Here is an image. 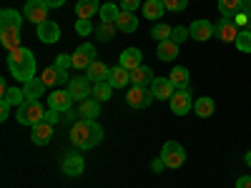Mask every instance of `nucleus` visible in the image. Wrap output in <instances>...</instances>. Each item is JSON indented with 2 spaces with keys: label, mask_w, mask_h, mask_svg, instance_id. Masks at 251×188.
Wrapping results in <instances>:
<instances>
[{
  "label": "nucleus",
  "mask_w": 251,
  "mask_h": 188,
  "mask_svg": "<svg viewBox=\"0 0 251 188\" xmlns=\"http://www.w3.org/2000/svg\"><path fill=\"white\" fill-rule=\"evenodd\" d=\"M8 68H10V73L15 75V80L28 83V80L35 78L38 63H35V55H33L28 48L20 46L18 50H10V55H8Z\"/></svg>",
  "instance_id": "f257e3e1"
},
{
  "label": "nucleus",
  "mask_w": 251,
  "mask_h": 188,
  "mask_svg": "<svg viewBox=\"0 0 251 188\" xmlns=\"http://www.w3.org/2000/svg\"><path fill=\"white\" fill-rule=\"evenodd\" d=\"M103 141V128L96 120H78L71 128V143L80 151H88Z\"/></svg>",
  "instance_id": "f03ea898"
},
{
  "label": "nucleus",
  "mask_w": 251,
  "mask_h": 188,
  "mask_svg": "<svg viewBox=\"0 0 251 188\" xmlns=\"http://www.w3.org/2000/svg\"><path fill=\"white\" fill-rule=\"evenodd\" d=\"M43 116H46V111H43V106H40V100H25L23 106L18 108V123L30 125V128L35 123L43 120Z\"/></svg>",
  "instance_id": "7ed1b4c3"
},
{
  "label": "nucleus",
  "mask_w": 251,
  "mask_h": 188,
  "mask_svg": "<svg viewBox=\"0 0 251 188\" xmlns=\"http://www.w3.org/2000/svg\"><path fill=\"white\" fill-rule=\"evenodd\" d=\"M161 158L166 163V168H181V165L186 163V151H183L181 143L169 141L163 145V151H161Z\"/></svg>",
  "instance_id": "20e7f679"
},
{
  "label": "nucleus",
  "mask_w": 251,
  "mask_h": 188,
  "mask_svg": "<svg viewBox=\"0 0 251 188\" xmlns=\"http://www.w3.org/2000/svg\"><path fill=\"white\" fill-rule=\"evenodd\" d=\"M23 18L30 20L33 25H40L48 20V5L43 3V0H28L25 8H23Z\"/></svg>",
  "instance_id": "39448f33"
},
{
  "label": "nucleus",
  "mask_w": 251,
  "mask_h": 188,
  "mask_svg": "<svg viewBox=\"0 0 251 188\" xmlns=\"http://www.w3.org/2000/svg\"><path fill=\"white\" fill-rule=\"evenodd\" d=\"M151 100H153L151 88H143V86H133L128 93H126V103H128L131 108H149Z\"/></svg>",
  "instance_id": "423d86ee"
},
{
  "label": "nucleus",
  "mask_w": 251,
  "mask_h": 188,
  "mask_svg": "<svg viewBox=\"0 0 251 188\" xmlns=\"http://www.w3.org/2000/svg\"><path fill=\"white\" fill-rule=\"evenodd\" d=\"M171 111H174V116H186L188 111L194 108V98H191V91L188 88H183V91H176L174 95H171Z\"/></svg>",
  "instance_id": "0eeeda50"
},
{
  "label": "nucleus",
  "mask_w": 251,
  "mask_h": 188,
  "mask_svg": "<svg viewBox=\"0 0 251 188\" xmlns=\"http://www.w3.org/2000/svg\"><path fill=\"white\" fill-rule=\"evenodd\" d=\"M71 60H73V68H75V70H88V66L96 60V48H93L91 43H83V46L71 55Z\"/></svg>",
  "instance_id": "6e6552de"
},
{
  "label": "nucleus",
  "mask_w": 251,
  "mask_h": 188,
  "mask_svg": "<svg viewBox=\"0 0 251 188\" xmlns=\"http://www.w3.org/2000/svg\"><path fill=\"white\" fill-rule=\"evenodd\" d=\"M216 35L224 40V43H236V35H239L236 20H231V18H221L219 23H216Z\"/></svg>",
  "instance_id": "1a4fd4ad"
},
{
  "label": "nucleus",
  "mask_w": 251,
  "mask_h": 188,
  "mask_svg": "<svg viewBox=\"0 0 251 188\" xmlns=\"http://www.w3.org/2000/svg\"><path fill=\"white\" fill-rule=\"evenodd\" d=\"M91 91H93V86L88 78H71V83H68V93L73 95V100H86L91 95Z\"/></svg>",
  "instance_id": "9d476101"
},
{
  "label": "nucleus",
  "mask_w": 251,
  "mask_h": 188,
  "mask_svg": "<svg viewBox=\"0 0 251 188\" xmlns=\"http://www.w3.org/2000/svg\"><path fill=\"white\" fill-rule=\"evenodd\" d=\"M188 33H191L194 40L203 43V40H208V38L216 33V28H214V23H208V20H194V23L188 25Z\"/></svg>",
  "instance_id": "9b49d317"
},
{
  "label": "nucleus",
  "mask_w": 251,
  "mask_h": 188,
  "mask_svg": "<svg viewBox=\"0 0 251 188\" xmlns=\"http://www.w3.org/2000/svg\"><path fill=\"white\" fill-rule=\"evenodd\" d=\"M48 106L55 108V111H60V113H68L71 106H73V95L68 91H53L48 95Z\"/></svg>",
  "instance_id": "f8f14e48"
},
{
  "label": "nucleus",
  "mask_w": 251,
  "mask_h": 188,
  "mask_svg": "<svg viewBox=\"0 0 251 188\" xmlns=\"http://www.w3.org/2000/svg\"><path fill=\"white\" fill-rule=\"evenodd\" d=\"M151 93H153V98L171 100V95L176 93V88H174V83H171L169 78H153V83H151Z\"/></svg>",
  "instance_id": "ddd939ff"
},
{
  "label": "nucleus",
  "mask_w": 251,
  "mask_h": 188,
  "mask_svg": "<svg viewBox=\"0 0 251 188\" xmlns=\"http://www.w3.org/2000/svg\"><path fill=\"white\" fill-rule=\"evenodd\" d=\"M50 138H53V125H50V123L40 120V123H35V125H33L30 141H33L35 145H48V143H50Z\"/></svg>",
  "instance_id": "4468645a"
},
{
  "label": "nucleus",
  "mask_w": 251,
  "mask_h": 188,
  "mask_svg": "<svg viewBox=\"0 0 251 188\" xmlns=\"http://www.w3.org/2000/svg\"><path fill=\"white\" fill-rule=\"evenodd\" d=\"M60 168H63V173H66V176H73V178H78V176L83 173V168H86V163H83V158H80V156L71 153V156H66V158H63Z\"/></svg>",
  "instance_id": "2eb2a0df"
},
{
  "label": "nucleus",
  "mask_w": 251,
  "mask_h": 188,
  "mask_svg": "<svg viewBox=\"0 0 251 188\" xmlns=\"http://www.w3.org/2000/svg\"><path fill=\"white\" fill-rule=\"evenodd\" d=\"M40 78H43L46 86H55V83H71L68 70H63V68H58V66H48Z\"/></svg>",
  "instance_id": "dca6fc26"
},
{
  "label": "nucleus",
  "mask_w": 251,
  "mask_h": 188,
  "mask_svg": "<svg viewBox=\"0 0 251 188\" xmlns=\"http://www.w3.org/2000/svg\"><path fill=\"white\" fill-rule=\"evenodd\" d=\"M116 25L121 33H136L138 30V18L131 10H121V15L116 18Z\"/></svg>",
  "instance_id": "f3484780"
},
{
  "label": "nucleus",
  "mask_w": 251,
  "mask_h": 188,
  "mask_svg": "<svg viewBox=\"0 0 251 188\" xmlns=\"http://www.w3.org/2000/svg\"><path fill=\"white\" fill-rule=\"evenodd\" d=\"M78 116H80L83 120H96V116H100V100H96V98H86V100H80Z\"/></svg>",
  "instance_id": "a211bd4d"
},
{
  "label": "nucleus",
  "mask_w": 251,
  "mask_h": 188,
  "mask_svg": "<svg viewBox=\"0 0 251 188\" xmlns=\"http://www.w3.org/2000/svg\"><path fill=\"white\" fill-rule=\"evenodd\" d=\"M96 13H100V3H98V0H78V3H75V15L80 20H91Z\"/></svg>",
  "instance_id": "6ab92c4d"
},
{
  "label": "nucleus",
  "mask_w": 251,
  "mask_h": 188,
  "mask_svg": "<svg viewBox=\"0 0 251 188\" xmlns=\"http://www.w3.org/2000/svg\"><path fill=\"white\" fill-rule=\"evenodd\" d=\"M38 38L43 40V43H55V40H60V28L53 20H46V23L38 25Z\"/></svg>",
  "instance_id": "aec40b11"
},
{
  "label": "nucleus",
  "mask_w": 251,
  "mask_h": 188,
  "mask_svg": "<svg viewBox=\"0 0 251 188\" xmlns=\"http://www.w3.org/2000/svg\"><path fill=\"white\" fill-rule=\"evenodd\" d=\"M88 75V80L91 83H103V80H108V73H111V68L106 66V63H100V60H93L91 66H88V70H86Z\"/></svg>",
  "instance_id": "412c9836"
},
{
  "label": "nucleus",
  "mask_w": 251,
  "mask_h": 188,
  "mask_svg": "<svg viewBox=\"0 0 251 188\" xmlns=\"http://www.w3.org/2000/svg\"><path fill=\"white\" fill-rule=\"evenodd\" d=\"M46 83H43V78H33V80H28V83H23V93H25V100H38L40 95L46 93Z\"/></svg>",
  "instance_id": "4be33fe9"
},
{
  "label": "nucleus",
  "mask_w": 251,
  "mask_h": 188,
  "mask_svg": "<svg viewBox=\"0 0 251 188\" xmlns=\"http://www.w3.org/2000/svg\"><path fill=\"white\" fill-rule=\"evenodd\" d=\"M0 43L8 50H18L20 48V28H0Z\"/></svg>",
  "instance_id": "5701e85b"
},
{
  "label": "nucleus",
  "mask_w": 251,
  "mask_h": 188,
  "mask_svg": "<svg viewBox=\"0 0 251 188\" xmlns=\"http://www.w3.org/2000/svg\"><path fill=\"white\" fill-rule=\"evenodd\" d=\"M131 83L133 86H151L153 83V70L149 68V66H138V68H133L131 70Z\"/></svg>",
  "instance_id": "b1692460"
},
{
  "label": "nucleus",
  "mask_w": 251,
  "mask_h": 188,
  "mask_svg": "<svg viewBox=\"0 0 251 188\" xmlns=\"http://www.w3.org/2000/svg\"><path fill=\"white\" fill-rule=\"evenodd\" d=\"M118 66H123L126 70H133L141 66V50L138 48H126L121 53V60H118Z\"/></svg>",
  "instance_id": "393cba45"
},
{
  "label": "nucleus",
  "mask_w": 251,
  "mask_h": 188,
  "mask_svg": "<svg viewBox=\"0 0 251 188\" xmlns=\"http://www.w3.org/2000/svg\"><path fill=\"white\" fill-rule=\"evenodd\" d=\"M108 83H111L113 88H123V86H128V83H131V70H126L123 66L111 68V73H108Z\"/></svg>",
  "instance_id": "a878e982"
},
{
  "label": "nucleus",
  "mask_w": 251,
  "mask_h": 188,
  "mask_svg": "<svg viewBox=\"0 0 251 188\" xmlns=\"http://www.w3.org/2000/svg\"><path fill=\"white\" fill-rule=\"evenodd\" d=\"M194 111H196L199 118H211L214 111H216V103H214V98L201 95V98H196V103H194Z\"/></svg>",
  "instance_id": "bb28decb"
},
{
  "label": "nucleus",
  "mask_w": 251,
  "mask_h": 188,
  "mask_svg": "<svg viewBox=\"0 0 251 188\" xmlns=\"http://www.w3.org/2000/svg\"><path fill=\"white\" fill-rule=\"evenodd\" d=\"M169 80L174 83V88H176V91H183V88H188V80H191V75H188V68H183V66H176V68L169 73Z\"/></svg>",
  "instance_id": "cd10ccee"
},
{
  "label": "nucleus",
  "mask_w": 251,
  "mask_h": 188,
  "mask_svg": "<svg viewBox=\"0 0 251 188\" xmlns=\"http://www.w3.org/2000/svg\"><path fill=\"white\" fill-rule=\"evenodd\" d=\"M23 25V15L13 8H5L0 13V28H20Z\"/></svg>",
  "instance_id": "c85d7f7f"
},
{
  "label": "nucleus",
  "mask_w": 251,
  "mask_h": 188,
  "mask_svg": "<svg viewBox=\"0 0 251 188\" xmlns=\"http://www.w3.org/2000/svg\"><path fill=\"white\" fill-rule=\"evenodd\" d=\"M163 13H166L163 0H146L143 3V15L149 20H158V18H163Z\"/></svg>",
  "instance_id": "c756f323"
},
{
  "label": "nucleus",
  "mask_w": 251,
  "mask_h": 188,
  "mask_svg": "<svg viewBox=\"0 0 251 188\" xmlns=\"http://www.w3.org/2000/svg\"><path fill=\"white\" fill-rule=\"evenodd\" d=\"M219 10L224 18H234L244 13V0H219Z\"/></svg>",
  "instance_id": "7c9ffc66"
},
{
  "label": "nucleus",
  "mask_w": 251,
  "mask_h": 188,
  "mask_svg": "<svg viewBox=\"0 0 251 188\" xmlns=\"http://www.w3.org/2000/svg\"><path fill=\"white\" fill-rule=\"evenodd\" d=\"M156 55H158L161 60H174V58L178 55V43H174L171 38H169V40H163V43H158Z\"/></svg>",
  "instance_id": "2f4dec72"
},
{
  "label": "nucleus",
  "mask_w": 251,
  "mask_h": 188,
  "mask_svg": "<svg viewBox=\"0 0 251 188\" xmlns=\"http://www.w3.org/2000/svg\"><path fill=\"white\" fill-rule=\"evenodd\" d=\"M3 100L8 103V106L20 108V106L25 103V93H23V88H8V91L3 93Z\"/></svg>",
  "instance_id": "473e14b6"
},
{
  "label": "nucleus",
  "mask_w": 251,
  "mask_h": 188,
  "mask_svg": "<svg viewBox=\"0 0 251 188\" xmlns=\"http://www.w3.org/2000/svg\"><path fill=\"white\" fill-rule=\"evenodd\" d=\"M111 93H113V86L108 80H103V83H93V91H91V95L96 98V100H108L111 98Z\"/></svg>",
  "instance_id": "72a5a7b5"
},
{
  "label": "nucleus",
  "mask_w": 251,
  "mask_h": 188,
  "mask_svg": "<svg viewBox=\"0 0 251 188\" xmlns=\"http://www.w3.org/2000/svg\"><path fill=\"white\" fill-rule=\"evenodd\" d=\"M100 20L103 23H116V18L121 15V10L116 8V3H106V5H100Z\"/></svg>",
  "instance_id": "f704fd0d"
},
{
  "label": "nucleus",
  "mask_w": 251,
  "mask_h": 188,
  "mask_svg": "<svg viewBox=\"0 0 251 188\" xmlns=\"http://www.w3.org/2000/svg\"><path fill=\"white\" fill-rule=\"evenodd\" d=\"M116 30H118V25H116V23H100V25H98V30H96V38L106 43V40H111V38L116 35Z\"/></svg>",
  "instance_id": "c9c22d12"
},
{
  "label": "nucleus",
  "mask_w": 251,
  "mask_h": 188,
  "mask_svg": "<svg viewBox=\"0 0 251 188\" xmlns=\"http://www.w3.org/2000/svg\"><path fill=\"white\" fill-rule=\"evenodd\" d=\"M171 25H166V23H158V25H153V30H151V38L153 40H158V43H163V40H169L171 38Z\"/></svg>",
  "instance_id": "e433bc0d"
},
{
  "label": "nucleus",
  "mask_w": 251,
  "mask_h": 188,
  "mask_svg": "<svg viewBox=\"0 0 251 188\" xmlns=\"http://www.w3.org/2000/svg\"><path fill=\"white\" fill-rule=\"evenodd\" d=\"M236 48L241 53H251V30H239L236 35Z\"/></svg>",
  "instance_id": "4c0bfd02"
},
{
  "label": "nucleus",
  "mask_w": 251,
  "mask_h": 188,
  "mask_svg": "<svg viewBox=\"0 0 251 188\" xmlns=\"http://www.w3.org/2000/svg\"><path fill=\"white\" fill-rule=\"evenodd\" d=\"M186 38H191V33H188V28H183V25H176L174 30H171V40H174V43H183V40Z\"/></svg>",
  "instance_id": "58836bf2"
},
{
  "label": "nucleus",
  "mask_w": 251,
  "mask_h": 188,
  "mask_svg": "<svg viewBox=\"0 0 251 188\" xmlns=\"http://www.w3.org/2000/svg\"><path fill=\"white\" fill-rule=\"evenodd\" d=\"M163 5H166V10H171V13H181V10H186L188 0H163Z\"/></svg>",
  "instance_id": "ea45409f"
},
{
  "label": "nucleus",
  "mask_w": 251,
  "mask_h": 188,
  "mask_svg": "<svg viewBox=\"0 0 251 188\" xmlns=\"http://www.w3.org/2000/svg\"><path fill=\"white\" fill-rule=\"evenodd\" d=\"M75 33L78 35H91L93 33V25H91V20H75Z\"/></svg>",
  "instance_id": "a19ab883"
},
{
  "label": "nucleus",
  "mask_w": 251,
  "mask_h": 188,
  "mask_svg": "<svg viewBox=\"0 0 251 188\" xmlns=\"http://www.w3.org/2000/svg\"><path fill=\"white\" fill-rule=\"evenodd\" d=\"M55 66H58V68H63V70H68V68H73V60H71V55H68V53H63V55H58V58H55Z\"/></svg>",
  "instance_id": "79ce46f5"
},
{
  "label": "nucleus",
  "mask_w": 251,
  "mask_h": 188,
  "mask_svg": "<svg viewBox=\"0 0 251 188\" xmlns=\"http://www.w3.org/2000/svg\"><path fill=\"white\" fill-rule=\"evenodd\" d=\"M58 113H60V111H55V108H48V111H46V116H43V120H46V123H50V125H55V123H58V118H60Z\"/></svg>",
  "instance_id": "37998d69"
},
{
  "label": "nucleus",
  "mask_w": 251,
  "mask_h": 188,
  "mask_svg": "<svg viewBox=\"0 0 251 188\" xmlns=\"http://www.w3.org/2000/svg\"><path fill=\"white\" fill-rule=\"evenodd\" d=\"M138 5H141V0H121V10H131V13H136Z\"/></svg>",
  "instance_id": "c03bdc74"
},
{
  "label": "nucleus",
  "mask_w": 251,
  "mask_h": 188,
  "mask_svg": "<svg viewBox=\"0 0 251 188\" xmlns=\"http://www.w3.org/2000/svg\"><path fill=\"white\" fill-rule=\"evenodd\" d=\"M236 188H251V176H241V178H236Z\"/></svg>",
  "instance_id": "a18cd8bd"
},
{
  "label": "nucleus",
  "mask_w": 251,
  "mask_h": 188,
  "mask_svg": "<svg viewBox=\"0 0 251 188\" xmlns=\"http://www.w3.org/2000/svg\"><path fill=\"white\" fill-rule=\"evenodd\" d=\"M10 108H13V106H8V103H5V100H3V103H0V120H5V118H8V113H10Z\"/></svg>",
  "instance_id": "49530a36"
},
{
  "label": "nucleus",
  "mask_w": 251,
  "mask_h": 188,
  "mask_svg": "<svg viewBox=\"0 0 251 188\" xmlns=\"http://www.w3.org/2000/svg\"><path fill=\"white\" fill-rule=\"evenodd\" d=\"M163 168H166V163H163V158H156V161L151 163V171H156V173H158V171H163Z\"/></svg>",
  "instance_id": "de8ad7c7"
},
{
  "label": "nucleus",
  "mask_w": 251,
  "mask_h": 188,
  "mask_svg": "<svg viewBox=\"0 0 251 188\" xmlns=\"http://www.w3.org/2000/svg\"><path fill=\"white\" fill-rule=\"evenodd\" d=\"M43 3H46L48 8H60L63 3H66V0H43Z\"/></svg>",
  "instance_id": "09e8293b"
},
{
  "label": "nucleus",
  "mask_w": 251,
  "mask_h": 188,
  "mask_svg": "<svg viewBox=\"0 0 251 188\" xmlns=\"http://www.w3.org/2000/svg\"><path fill=\"white\" fill-rule=\"evenodd\" d=\"M244 13L251 18V0H244Z\"/></svg>",
  "instance_id": "8fccbe9b"
},
{
  "label": "nucleus",
  "mask_w": 251,
  "mask_h": 188,
  "mask_svg": "<svg viewBox=\"0 0 251 188\" xmlns=\"http://www.w3.org/2000/svg\"><path fill=\"white\" fill-rule=\"evenodd\" d=\"M246 163H249V165H251V151H249V153H246Z\"/></svg>",
  "instance_id": "3c124183"
},
{
  "label": "nucleus",
  "mask_w": 251,
  "mask_h": 188,
  "mask_svg": "<svg viewBox=\"0 0 251 188\" xmlns=\"http://www.w3.org/2000/svg\"><path fill=\"white\" fill-rule=\"evenodd\" d=\"M108 3H116V0H108Z\"/></svg>",
  "instance_id": "603ef678"
}]
</instances>
